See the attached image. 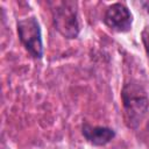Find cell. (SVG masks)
I'll use <instances>...</instances> for the list:
<instances>
[{
	"label": "cell",
	"mask_w": 149,
	"mask_h": 149,
	"mask_svg": "<svg viewBox=\"0 0 149 149\" xmlns=\"http://www.w3.org/2000/svg\"><path fill=\"white\" fill-rule=\"evenodd\" d=\"M51 6L54 24L57 31L65 38H76L79 34V15L76 1H52Z\"/></svg>",
	"instance_id": "2"
},
{
	"label": "cell",
	"mask_w": 149,
	"mask_h": 149,
	"mask_svg": "<svg viewBox=\"0 0 149 149\" xmlns=\"http://www.w3.org/2000/svg\"><path fill=\"white\" fill-rule=\"evenodd\" d=\"M141 38H142V43H143L146 54L149 58V23L143 28V30L141 33Z\"/></svg>",
	"instance_id": "6"
},
{
	"label": "cell",
	"mask_w": 149,
	"mask_h": 149,
	"mask_svg": "<svg viewBox=\"0 0 149 149\" xmlns=\"http://www.w3.org/2000/svg\"><path fill=\"white\" fill-rule=\"evenodd\" d=\"M121 99L128 127L136 128L149 107V99L146 90L139 83L129 81L125 84L121 91Z\"/></svg>",
	"instance_id": "1"
},
{
	"label": "cell",
	"mask_w": 149,
	"mask_h": 149,
	"mask_svg": "<svg viewBox=\"0 0 149 149\" xmlns=\"http://www.w3.org/2000/svg\"><path fill=\"white\" fill-rule=\"evenodd\" d=\"M81 134L87 142L97 147L105 146L115 137V132L112 128L102 126H92L87 122L83 123Z\"/></svg>",
	"instance_id": "5"
},
{
	"label": "cell",
	"mask_w": 149,
	"mask_h": 149,
	"mask_svg": "<svg viewBox=\"0 0 149 149\" xmlns=\"http://www.w3.org/2000/svg\"><path fill=\"white\" fill-rule=\"evenodd\" d=\"M16 27L19 38L24 49L35 59H41L43 57V42L41 27L37 19L35 16H29L19 20Z\"/></svg>",
	"instance_id": "3"
},
{
	"label": "cell",
	"mask_w": 149,
	"mask_h": 149,
	"mask_svg": "<svg viewBox=\"0 0 149 149\" xmlns=\"http://www.w3.org/2000/svg\"><path fill=\"white\" fill-rule=\"evenodd\" d=\"M104 23L118 33H127L132 29L133 15L130 10L121 2L112 3L104 14Z\"/></svg>",
	"instance_id": "4"
}]
</instances>
